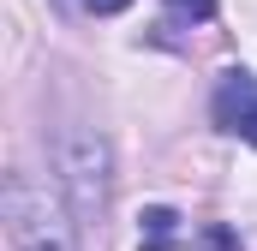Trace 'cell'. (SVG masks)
<instances>
[{"instance_id":"1","label":"cell","mask_w":257,"mask_h":251,"mask_svg":"<svg viewBox=\"0 0 257 251\" xmlns=\"http://www.w3.org/2000/svg\"><path fill=\"white\" fill-rule=\"evenodd\" d=\"M0 209H6L12 251H78V221H72V209L60 203L54 186H42L30 174H6Z\"/></svg>"},{"instance_id":"7","label":"cell","mask_w":257,"mask_h":251,"mask_svg":"<svg viewBox=\"0 0 257 251\" xmlns=\"http://www.w3.org/2000/svg\"><path fill=\"white\" fill-rule=\"evenodd\" d=\"M84 6H90V12H96V18H108V12H126L132 0H84Z\"/></svg>"},{"instance_id":"3","label":"cell","mask_w":257,"mask_h":251,"mask_svg":"<svg viewBox=\"0 0 257 251\" xmlns=\"http://www.w3.org/2000/svg\"><path fill=\"white\" fill-rule=\"evenodd\" d=\"M233 102H239V114H233V132H245V138H251L257 144V90H251V78H245V72H233V78H227V90H221V108H233Z\"/></svg>"},{"instance_id":"4","label":"cell","mask_w":257,"mask_h":251,"mask_svg":"<svg viewBox=\"0 0 257 251\" xmlns=\"http://www.w3.org/2000/svg\"><path fill=\"white\" fill-rule=\"evenodd\" d=\"M174 239H180V215L174 209H144V233H138V251H174Z\"/></svg>"},{"instance_id":"6","label":"cell","mask_w":257,"mask_h":251,"mask_svg":"<svg viewBox=\"0 0 257 251\" xmlns=\"http://www.w3.org/2000/svg\"><path fill=\"white\" fill-rule=\"evenodd\" d=\"M168 6H174L180 18H209V12H215V0H168Z\"/></svg>"},{"instance_id":"2","label":"cell","mask_w":257,"mask_h":251,"mask_svg":"<svg viewBox=\"0 0 257 251\" xmlns=\"http://www.w3.org/2000/svg\"><path fill=\"white\" fill-rule=\"evenodd\" d=\"M66 186H72V197H78V215H102L108 209V144L96 138V132H78V138H66Z\"/></svg>"},{"instance_id":"5","label":"cell","mask_w":257,"mask_h":251,"mask_svg":"<svg viewBox=\"0 0 257 251\" xmlns=\"http://www.w3.org/2000/svg\"><path fill=\"white\" fill-rule=\"evenodd\" d=\"M197 251H239V239L215 221V227H203V233H197Z\"/></svg>"}]
</instances>
